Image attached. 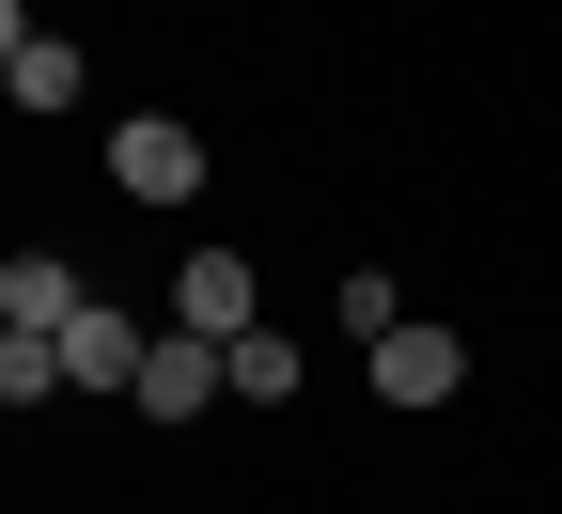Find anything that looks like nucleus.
Wrapping results in <instances>:
<instances>
[{"label": "nucleus", "instance_id": "1", "mask_svg": "<svg viewBox=\"0 0 562 514\" xmlns=\"http://www.w3.org/2000/svg\"><path fill=\"white\" fill-rule=\"evenodd\" d=\"M140 421H203V406H235V358L203 343V328H157V358H140Z\"/></svg>", "mask_w": 562, "mask_h": 514}, {"label": "nucleus", "instance_id": "2", "mask_svg": "<svg viewBox=\"0 0 562 514\" xmlns=\"http://www.w3.org/2000/svg\"><path fill=\"white\" fill-rule=\"evenodd\" d=\"M79 79H94L79 32H47L32 0H16V16H0V94H16V110H79Z\"/></svg>", "mask_w": 562, "mask_h": 514}, {"label": "nucleus", "instance_id": "3", "mask_svg": "<svg viewBox=\"0 0 562 514\" xmlns=\"http://www.w3.org/2000/svg\"><path fill=\"white\" fill-rule=\"evenodd\" d=\"M110 187H125V203H188V187H203V140H188L172 110H140V125H110Z\"/></svg>", "mask_w": 562, "mask_h": 514}, {"label": "nucleus", "instance_id": "4", "mask_svg": "<svg viewBox=\"0 0 562 514\" xmlns=\"http://www.w3.org/2000/svg\"><path fill=\"white\" fill-rule=\"evenodd\" d=\"M172 328H203V343L266 328V297H250V250H188V281H172Z\"/></svg>", "mask_w": 562, "mask_h": 514}, {"label": "nucleus", "instance_id": "5", "mask_svg": "<svg viewBox=\"0 0 562 514\" xmlns=\"http://www.w3.org/2000/svg\"><path fill=\"white\" fill-rule=\"evenodd\" d=\"M140 358H157V328H140V312H79V328H63V390H140Z\"/></svg>", "mask_w": 562, "mask_h": 514}, {"label": "nucleus", "instance_id": "6", "mask_svg": "<svg viewBox=\"0 0 562 514\" xmlns=\"http://www.w3.org/2000/svg\"><path fill=\"white\" fill-rule=\"evenodd\" d=\"M375 390H391V406H453V390H469V343H453V328H391V343H375Z\"/></svg>", "mask_w": 562, "mask_h": 514}, {"label": "nucleus", "instance_id": "7", "mask_svg": "<svg viewBox=\"0 0 562 514\" xmlns=\"http://www.w3.org/2000/svg\"><path fill=\"white\" fill-rule=\"evenodd\" d=\"M79 312H94V297H79V265H63V250H16V265H0V328H47V343H63Z\"/></svg>", "mask_w": 562, "mask_h": 514}, {"label": "nucleus", "instance_id": "8", "mask_svg": "<svg viewBox=\"0 0 562 514\" xmlns=\"http://www.w3.org/2000/svg\"><path fill=\"white\" fill-rule=\"evenodd\" d=\"M220 358H235V406H281V390H297V328H235Z\"/></svg>", "mask_w": 562, "mask_h": 514}, {"label": "nucleus", "instance_id": "9", "mask_svg": "<svg viewBox=\"0 0 562 514\" xmlns=\"http://www.w3.org/2000/svg\"><path fill=\"white\" fill-rule=\"evenodd\" d=\"M63 390V343L47 328H0V406H47Z\"/></svg>", "mask_w": 562, "mask_h": 514}]
</instances>
